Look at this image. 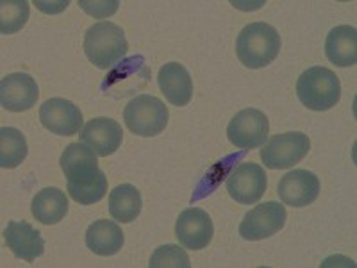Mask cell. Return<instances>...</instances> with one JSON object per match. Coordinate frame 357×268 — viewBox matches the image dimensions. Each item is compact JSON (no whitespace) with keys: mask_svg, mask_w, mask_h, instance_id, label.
<instances>
[{"mask_svg":"<svg viewBox=\"0 0 357 268\" xmlns=\"http://www.w3.org/2000/svg\"><path fill=\"white\" fill-rule=\"evenodd\" d=\"M280 50V36L277 29L264 22H254L241 29L236 40V56L247 68H264L275 61Z\"/></svg>","mask_w":357,"mask_h":268,"instance_id":"1","label":"cell"},{"mask_svg":"<svg viewBox=\"0 0 357 268\" xmlns=\"http://www.w3.org/2000/svg\"><path fill=\"white\" fill-rule=\"evenodd\" d=\"M129 50L122 27L111 22H98L84 34V54L97 68L107 70L122 61Z\"/></svg>","mask_w":357,"mask_h":268,"instance_id":"2","label":"cell"},{"mask_svg":"<svg viewBox=\"0 0 357 268\" xmlns=\"http://www.w3.org/2000/svg\"><path fill=\"white\" fill-rule=\"evenodd\" d=\"M296 97L311 111H329L341 98V82L333 70L311 66L296 81Z\"/></svg>","mask_w":357,"mask_h":268,"instance_id":"3","label":"cell"},{"mask_svg":"<svg viewBox=\"0 0 357 268\" xmlns=\"http://www.w3.org/2000/svg\"><path fill=\"white\" fill-rule=\"evenodd\" d=\"M168 107L152 95H138L123 110V120L130 133L143 136V138H152L158 136L168 126Z\"/></svg>","mask_w":357,"mask_h":268,"instance_id":"4","label":"cell"},{"mask_svg":"<svg viewBox=\"0 0 357 268\" xmlns=\"http://www.w3.org/2000/svg\"><path fill=\"white\" fill-rule=\"evenodd\" d=\"M311 149L307 134L293 131V133H284L273 136L266 145L261 149V159L264 167L272 170H284L291 168L293 165L301 163L307 156Z\"/></svg>","mask_w":357,"mask_h":268,"instance_id":"5","label":"cell"},{"mask_svg":"<svg viewBox=\"0 0 357 268\" xmlns=\"http://www.w3.org/2000/svg\"><path fill=\"white\" fill-rule=\"evenodd\" d=\"M270 134V122L268 117L259 110L248 107V110L236 113V117L229 122L227 138L236 149H259L266 143Z\"/></svg>","mask_w":357,"mask_h":268,"instance_id":"6","label":"cell"},{"mask_svg":"<svg viewBox=\"0 0 357 268\" xmlns=\"http://www.w3.org/2000/svg\"><path fill=\"white\" fill-rule=\"evenodd\" d=\"M286 218H288V213L282 204L273 202V200L259 204L245 215L243 222L240 223V234L243 240L248 241L264 240L284 228Z\"/></svg>","mask_w":357,"mask_h":268,"instance_id":"7","label":"cell"},{"mask_svg":"<svg viewBox=\"0 0 357 268\" xmlns=\"http://www.w3.org/2000/svg\"><path fill=\"white\" fill-rule=\"evenodd\" d=\"M215 228L211 216L200 207H188L175 222V236L178 244L190 251H202L211 244Z\"/></svg>","mask_w":357,"mask_h":268,"instance_id":"8","label":"cell"},{"mask_svg":"<svg viewBox=\"0 0 357 268\" xmlns=\"http://www.w3.org/2000/svg\"><path fill=\"white\" fill-rule=\"evenodd\" d=\"M266 174L256 163H241L227 177L231 199L240 204H256L266 191Z\"/></svg>","mask_w":357,"mask_h":268,"instance_id":"9","label":"cell"},{"mask_svg":"<svg viewBox=\"0 0 357 268\" xmlns=\"http://www.w3.org/2000/svg\"><path fill=\"white\" fill-rule=\"evenodd\" d=\"M41 126L59 136H75L82 129V113L79 106L66 98H49L40 107Z\"/></svg>","mask_w":357,"mask_h":268,"instance_id":"10","label":"cell"},{"mask_svg":"<svg viewBox=\"0 0 357 268\" xmlns=\"http://www.w3.org/2000/svg\"><path fill=\"white\" fill-rule=\"evenodd\" d=\"M40 97L36 81L29 73H9L0 81V104L13 113H22L36 106Z\"/></svg>","mask_w":357,"mask_h":268,"instance_id":"11","label":"cell"},{"mask_svg":"<svg viewBox=\"0 0 357 268\" xmlns=\"http://www.w3.org/2000/svg\"><path fill=\"white\" fill-rule=\"evenodd\" d=\"M123 140L122 127L116 120L98 117L89 120L81 133V143L89 147L97 156L107 158L120 149Z\"/></svg>","mask_w":357,"mask_h":268,"instance_id":"12","label":"cell"},{"mask_svg":"<svg viewBox=\"0 0 357 268\" xmlns=\"http://www.w3.org/2000/svg\"><path fill=\"white\" fill-rule=\"evenodd\" d=\"M277 193L286 206L305 207L318 199L320 181L309 170H293L280 179Z\"/></svg>","mask_w":357,"mask_h":268,"instance_id":"13","label":"cell"},{"mask_svg":"<svg viewBox=\"0 0 357 268\" xmlns=\"http://www.w3.org/2000/svg\"><path fill=\"white\" fill-rule=\"evenodd\" d=\"M59 165L68 184L89 183L100 172L97 154L84 143H70L59 159Z\"/></svg>","mask_w":357,"mask_h":268,"instance_id":"14","label":"cell"},{"mask_svg":"<svg viewBox=\"0 0 357 268\" xmlns=\"http://www.w3.org/2000/svg\"><path fill=\"white\" fill-rule=\"evenodd\" d=\"M4 240L8 248L18 260L33 263L45 252V240L40 231L31 225L29 222H9L4 231Z\"/></svg>","mask_w":357,"mask_h":268,"instance_id":"15","label":"cell"},{"mask_svg":"<svg viewBox=\"0 0 357 268\" xmlns=\"http://www.w3.org/2000/svg\"><path fill=\"white\" fill-rule=\"evenodd\" d=\"M159 88L170 104L177 107L188 106L193 98V81L191 75L181 63H167L159 68Z\"/></svg>","mask_w":357,"mask_h":268,"instance_id":"16","label":"cell"},{"mask_svg":"<svg viewBox=\"0 0 357 268\" xmlns=\"http://www.w3.org/2000/svg\"><path fill=\"white\" fill-rule=\"evenodd\" d=\"M325 54L331 63L347 68L357 63V31L352 25H337L327 36Z\"/></svg>","mask_w":357,"mask_h":268,"instance_id":"17","label":"cell"},{"mask_svg":"<svg viewBox=\"0 0 357 268\" xmlns=\"http://www.w3.org/2000/svg\"><path fill=\"white\" fill-rule=\"evenodd\" d=\"M86 247L97 256H114L123 247L122 228L111 220H97L86 231Z\"/></svg>","mask_w":357,"mask_h":268,"instance_id":"18","label":"cell"},{"mask_svg":"<svg viewBox=\"0 0 357 268\" xmlns=\"http://www.w3.org/2000/svg\"><path fill=\"white\" fill-rule=\"evenodd\" d=\"M33 216L45 225H56L68 215V199L59 188H43L38 191L31 206Z\"/></svg>","mask_w":357,"mask_h":268,"instance_id":"19","label":"cell"},{"mask_svg":"<svg viewBox=\"0 0 357 268\" xmlns=\"http://www.w3.org/2000/svg\"><path fill=\"white\" fill-rule=\"evenodd\" d=\"M142 193L132 184H118L109 193V213L116 222H134L142 213Z\"/></svg>","mask_w":357,"mask_h":268,"instance_id":"20","label":"cell"},{"mask_svg":"<svg viewBox=\"0 0 357 268\" xmlns=\"http://www.w3.org/2000/svg\"><path fill=\"white\" fill-rule=\"evenodd\" d=\"M27 142L25 136L15 127H2L0 129V167L17 168L27 158Z\"/></svg>","mask_w":357,"mask_h":268,"instance_id":"21","label":"cell"},{"mask_svg":"<svg viewBox=\"0 0 357 268\" xmlns=\"http://www.w3.org/2000/svg\"><path fill=\"white\" fill-rule=\"evenodd\" d=\"M31 6L27 0H2L0 2V33L8 34L18 33L29 20Z\"/></svg>","mask_w":357,"mask_h":268,"instance_id":"22","label":"cell"},{"mask_svg":"<svg viewBox=\"0 0 357 268\" xmlns=\"http://www.w3.org/2000/svg\"><path fill=\"white\" fill-rule=\"evenodd\" d=\"M107 193V177L104 172H98L97 177L93 181L84 184H68V195L72 197L75 202L82 204V206H89L98 200H102Z\"/></svg>","mask_w":357,"mask_h":268,"instance_id":"23","label":"cell"},{"mask_svg":"<svg viewBox=\"0 0 357 268\" xmlns=\"http://www.w3.org/2000/svg\"><path fill=\"white\" fill-rule=\"evenodd\" d=\"M151 268H190V258L178 245H161L151 256Z\"/></svg>","mask_w":357,"mask_h":268,"instance_id":"24","label":"cell"},{"mask_svg":"<svg viewBox=\"0 0 357 268\" xmlns=\"http://www.w3.org/2000/svg\"><path fill=\"white\" fill-rule=\"evenodd\" d=\"M79 6H81L88 15H91V17L106 18L116 13L120 2H118V0H113V2H106V0H100V2H88V0H81Z\"/></svg>","mask_w":357,"mask_h":268,"instance_id":"25","label":"cell"}]
</instances>
